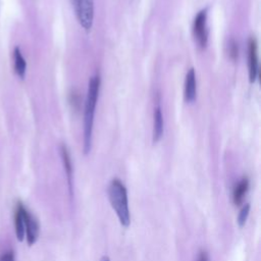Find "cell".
<instances>
[{"instance_id": "6da1fadb", "label": "cell", "mask_w": 261, "mask_h": 261, "mask_svg": "<svg viewBox=\"0 0 261 261\" xmlns=\"http://www.w3.org/2000/svg\"><path fill=\"white\" fill-rule=\"evenodd\" d=\"M100 89V77L94 75L89 82L84 116V153L88 154L92 145V133L94 124V115L97 104V99Z\"/></svg>"}, {"instance_id": "7a4b0ae2", "label": "cell", "mask_w": 261, "mask_h": 261, "mask_svg": "<svg viewBox=\"0 0 261 261\" xmlns=\"http://www.w3.org/2000/svg\"><path fill=\"white\" fill-rule=\"evenodd\" d=\"M108 198L120 224L124 227H128L130 223V215L128 209L127 193L124 185L119 179L114 178L109 184Z\"/></svg>"}, {"instance_id": "3957f363", "label": "cell", "mask_w": 261, "mask_h": 261, "mask_svg": "<svg viewBox=\"0 0 261 261\" xmlns=\"http://www.w3.org/2000/svg\"><path fill=\"white\" fill-rule=\"evenodd\" d=\"M75 16L83 29L89 32L94 19V0H71Z\"/></svg>"}, {"instance_id": "277c9868", "label": "cell", "mask_w": 261, "mask_h": 261, "mask_svg": "<svg viewBox=\"0 0 261 261\" xmlns=\"http://www.w3.org/2000/svg\"><path fill=\"white\" fill-rule=\"evenodd\" d=\"M194 37L201 48H205L208 41L207 29V8L201 10L194 19L193 23Z\"/></svg>"}, {"instance_id": "5b68a950", "label": "cell", "mask_w": 261, "mask_h": 261, "mask_svg": "<svg viewBox=\"0 0 261 261\" xmlns=\"http://www.w3.org/2000/svg\"><path fill=\"white\" fill-rule=\"evenodd\" d=\"M24 227H25V238L29 246H33L39 237L40 225L38 219L27 209L24 213Z\"/></svg>"}, {"instance_id": "8992f818", "label": "cell", "mask_w": 261, "mask_h": 261, "mask_svg": "<svg viewBox=\"0 0 261 261\" xmlns=\"http://www.w3.org/2000/svg\"><path fill=\"white\" fill-rule=\"evenodd\" d=\"M248 66H249V80L254 83L258 74V46L257 41L251 38L248 47Z\"/></svg>"}, {"instance_id": "52a82bcc", "label": "cell", "mask_w": 261, "mask_h": 261, "mask_svg": "<svg viewBox=\"0 0 261 261\" xmlns=\"http://www.w3.org/2000/svg\"><path fill=\"white\" fill-rule=\"evenodd\" d=\"M25 206L18 202L15 207L14 212V227H15V234L19 242L23 241L25 236V227H24V213H25Z\"/></svg>"}, {"instance_id": "ba28073f", "label": "cell", "mask_w": 261, "mask_h": 261, "mask_svg": "<svg viewBox=\"0 0 261 261\" xmlns=\"http://www.w3.org/2000/svg\"><path fill=\"white\" fill-rule=\"evenodd\" d=\"M197 94V84H196V73L194 68H190L186 75L185 81V99L187 102H193L196 99Z\"/></svg>"}, {"instance_id": "9c48e42d", "label": "cell", "mask_w": 261, "mask_h": 261, "mask_svg": "<svg viewBox=\"0 0 261 261\" xmlns=\"http://www.w3.org/2000/svg\"><path fill=\"white\" fill-rule=\"evenodd\" d=\"M61 158H62L63 166L65 169V173L67 176L69 194H70V197H72V165H71V160H70L68 151L65 146H61Z\"/></svg>"}, {"instance_id": "30bf717a", "label": "cell", "mask_w": 261, "mask_h": 261, "mask_svg": "<svg viewBox=\"0 0 261 261\" xmlns=\"http://www.w3.org/2000/svg\"><path fill=\"white\" fill-rule=\"evenodd\" d=\"M163 135V115L160 106L154 110V125H153V142L157 143Z\"/></svg>"}, {"instance_id": "8fae6325", "label": "cell", "mask_w": 261, "mask_h": 261, "mask_svg": "<svg viewBox=\"0 0 261 261\" xmlns=\"http://www.w3.org/2000/svg\"><path fill=\"white\" fill-rule=\"evenodd\" d=\"M249 190V180L248 178H242L238 184L237 186L234 187L233 189V192H232V201L236 205H240L244 198H245V195L247 194Z\"/></svg>"}, {"instance_id": "7c38bea8", "label": "cell", "mask_w": 261, "mask_h": 261, "mask_svg": "<svg viewBox=\"0 0 261 261\" xmlns=\"http://www.w3.org/2000/svg\"><path fill=\"white\" fill-rule=\"evenodd\" d=\"M13 64H14L15 73L20 79H23L25 74V69H27V62L18 47H15L13 50Z\"/></svg>"}, {"instance_id": "4fadbf2b", "label": "cell", "mask_w": 261, "mask_h": 261, "mask_svg": "<svg viewBox=\"0 0 261 261\" xmlns=\"http://www.w3.org/2000/svg\"><path fill=\"white\" fill-rule=\"evenodd\" d=\"M249 212H250V205L249 204L244 205L238 215V224L240 227H243L245 225L249 216Z\"/></svg>"}, {"instance_id": "5bb4252c", "label": "cell", "mask_w": 261, "mask_h": 261, "mask_svg": "<svg viewBox=\"0 0 261 261\" xmlns=\"http://www.w3.org/2000/svg\"><path fill=\"white\" fill-rule=\"evenodd\" d=\"M0 261H15L14 252H13L12 250L3 252V253L0 255Z\"/></svg>"}, {"instance_id": "9a60e30c", "label": "cell", "mask_w": 261, "mask_h": 261, "mask_svg": "<svg viewBox=\"0 0 261 261\" xmlns=\"http://www.w3.org/2000/svg\"><path fill=\"white\" fill-rule=\"evenodd\" d=\"M228 51H229V56L232 59H236L238 57V45L234 41H230L228 45Z\"/></svg>"}, {"instance_id": "2e32d148", "label": "cell", "mask_w": 261, "mask_h": 261, "mask_svg": "<svg viewBox=\"0 0 261 261\" xmlns=\"http://www.w3.org/2000/svg\"><path fill=\"white\" fill-rule=\"evenodd\" d=\"M198 261H209L206 252H204V251L200 252V254H199V256H198Z\"/></svg>"}, {"instance_id": "e0dca14e", "label": "cell", "mask_w": 261, "mask_h": 261, "mask_svg": "<svg viewBox=\"0 0 261 261\" xmlns=\"http://www.w3.org/2000/svg\"><path fill=\"white\" fill-rule=\"evenodd\" d=\"M100 261H110V259H109L107 256H103Z\"/></svg>"}]
</instances>
